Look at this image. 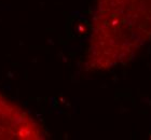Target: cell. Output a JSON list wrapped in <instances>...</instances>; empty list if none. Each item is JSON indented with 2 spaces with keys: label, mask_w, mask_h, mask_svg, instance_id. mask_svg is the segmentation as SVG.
Segmentation results:
<instances>
[{
  "label": "cell",
  "mask_w": 151,
  "mask_h": 140,
  "mask_svg": "<svg viewBox=\"0 0 151 140\" xmlns=\"http://www.w3.org/2000/svg\"><path fill=\"white\" fill-rule=\"evenodd\" d=\"M151 41V0H97L86 66L125 65Z\"/></svg>",
  "instance_id": "6da1fadb"
},
{
  "label": "cell",
  "mask_w": 151,
  "mask_h": 140,
  "mask_svg": "<svg viewBox=\"0 0 151 140\" xmlns=\"http://www.w3.org/2000/svg\"><path fill=\"white\" fill-rule=\"evenodd\" d=\"M44 131L35 118L0 94V140H40Z\"/></svg>",
  "instance_id": "7a4b0ae2"
}]
</instances>
